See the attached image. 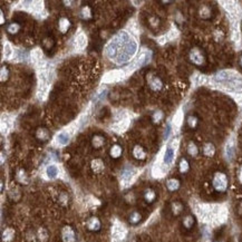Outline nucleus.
<instances>
[{
	"instance_id": "f257e3e1",
	"label": "nucleus",
	"mask_w": 242,
	"mask_h": 242,
	"mask_svg": "<svg viewBox=\"0 0 242 242\" xmlns=\"http://www.w3.org/2000/svg\"><path fill=\"white\" fill-rule=\"evenodd\" d=\"M241 75L238 74L234 70H222L215 75L213 78V83L227 82V80H235V79H241Z\"/></svg>"
},
{
	"instance_id": "f03ea898",
	"label": "nucleus",
	"mask_w": 242,
	"mask_h": 242,
	"mask_svg": "<svg viewBox=\"0 0 242 242\" xmlns=\"http://www.w3.org/2000/svg\"><path fill=\"white\" fill-rule=\"evenodd\" d=\"M18 8H21V9L28 10V11H31L34 14L39 15L44 10V2L42 1H21L19 2Z\"/></svg>"
},
{
	"instance_id": "7ed1b4c3",
	"label": "nucleus",
	"mask_w": 242,
	"mask_h": 242,
	"mask_svg": "<svg viewBox=\"0 0 242 242\" xmlns=\"http://www.w3.org/2000/svg\"><path fill=\"white\" fill-rule=\"evenodd\" d=\"M126 77V74L124 69H116V70H110L104 75L102 79V83H115L122 80L123 78Z\"/></svg>"
},
{
	"instance_id": "20e7f679",
	"label": "nucleus",
	"mask_w": 242,
	"mask_h": 242,
	"mask_svg": "<svg viewBox=\"0 0 242 242\" xmlns=\"http://www.w3.org/2000/svg\"><path fill=\"white\" fill-rule=\"evenodd\" d=\"M112 235H113V242H122L126 237V229L118 222H115L112 229Z\"/></svg>"
},
{
	"instance_id": "39448f33",
	"label": "nucleus",
	"mask_w": 242,
	"mask_h": 242,
	"mask_svg": "<svg viewBox=\"0 0 242 242\" xmlns=\"http://www.w3.org/2000/svg\"><path fill=\"white\" fill-rule=\"evenodd\" d=\"M137 171L134 167H126L123 170L122 172V183H123L124 186H127L128 184L134 181V178L136 176Z\"/></svg>"
},
{
	"instance_id": "423d86ee",
	"label": "nucleus",
	"mask_w": 242,
	"mask_h": 242,
	"mask_svg": "<svg viewBox=\"0 0 242 242\" xmlns=\"http://www.w3.org/2000/svg\"><path fill=\"white\" fill-rule=\"evenodd\" d=\"M175 150L173 146H167L166 150L164 152V155H163V160H162V163L163 165H165L166 167H169L170 165H172L174 161V157H175Z\"/></svg>"
},
{
	"instance_id": "0eeeda50",
	"label": "nucleus",
	"mask_w": 242,
	"mask_h": 242,
	"mask_svg": "<svg viewBox=\"0 0 242 242\" xmlns=\"http://www.w3.org/2000/svg\"><path fill=\"white\" fill-rule=\"evenodd\" d=\"M70 134H69L67 131H63V132L58 133L57 135L55 136V140H54V144L58 145V146H65L69 143V140H70Z\"/></svg>"
},
{
	"instance_id": "6e6552de",
	"label": "nucleus",
	"mask_w": 242,
	"mask_h": 242,
	"mask_svg": "<svg viewBox=\"0 0 242 242\" xmlns=\"http://www.w3.org/2000/svg\"><path fill=\"white\" fill-rule=\"evenodd\" d=\"M227 178L222 173L215 174L214 180H213V185L218 191H224L227 189Z\"/></svg>"
},
{
	"instance_id": "1a4fd4ad",
	"label": "nucleus",
	"mask_w": 242,
	"mask_h": 242,
	"mask_svg": "<svg viewBox=\"0 0 242 242\" xmlns=\"http://www.w3.org/2000/svg\"><path fill=\"white\" fill-rule=\"evenodd\" d=\"M87 46V37L84 32H79L76 39H75V49L76 50H83Z\"/></svg>"
},
{
	"instance_id": "9d476101",
	"label": "nucleus",
	"mask_w": 242,
	"mask_h": 242,
	"mask_svg": "<svg viewBox=\"0 0 242 242\" xmlns=\"http://www.w3.org/2000/svg\"><path fill=\"white\" fill-rule=\"evenodd\" d=\"M12 126V119L8 115L2 114L1 116V133L2 134H7L8 131Z\"/></svg>"
},
{
	"instance_id": "9b49d317",
	"label": "nucleus",
	"mask_w": 242,
	"mask_h": 242,
	"mask_svg": "<svg viewBox=\"0 0 242 242\" xmlns=\"http://www.w3.org/2000/svg\"><path fill=\"white\" fill-rule=\"evenodd\" d=\"M128 126H129V118L125 119V121H122V122H116V123L113 125L112 128H113L116 133H123L127 129Z\"/></svg>"
},
{
	"instance_id": "f8f14e48",
	"label": "nucleus",
	"mask_w": 242,
	"mask_h": 242,
	"mask_svg": "<svg viewBox=\"0 0 242 242\" xmlns=\"http://www.w3.org/2000/svg\"><path fill=\"white\" fill-rule=\"evenodd\" d=\"M190 58H191V60L194 64L197 65H201L203 63V60H204L201 51L199 50V49H192L191 54H190Z\"/></svg>"
},
{
	"instance_id": "ddd939ff",
	"label": "nucleus",
	"mask_w": 242,
	"mask_h": 242,
	"mask_svg": "<svg viewBox=\"0 0 242 242\" xmlns=\"http://www.w3.org/2000/svg\"><path fill=\"white\" fill-rule=\"evenodd\" d=\"M42 51L40 50V49H34V50L31 51V60L34 64H36L37 66L39 64H41L44 60H42Z\"/></svg>"
},
{
	"instance_id": "4468645a",
	"label": "nucleus",
	"mask_w": 242,
	"mask_h": 242,
	"mask_svg": "<svg viewBox=\"0 0 242 242\" xmlns=\"http://www.w3.org/2000/svg\"><path fill=\"white\" fill-rule=\"evenodd\" d=\"M225 155L229 160H232L233 156H234V140L231 138L230 141L227 143V146H225Z\"/></svg>"
},
{
	"instance_id": "2eb2a0df",
	"label": "nucleus",
	"mask_w": 242,
	"mask_h": 242,
	"mask_svg": "<svg viewBox=\"0 0 242 242\" xmlns=\"http://www.w3.org/2000/svg\"><path fill=\"white\" fill-rule=\"evenodd\" d=\"M58 173H59V170H58V167H57V165H55V164L48 165L47 169H46V174H47V176H48L49 178H57Z\"/></svg>"
},
{
	"instance_id": "dca6fc26",
	"label": "nucleus",
	"mask_w": 242,
	"mask_h": 242,
	"mask_svg": "<svg viewBox=\"0 0 242 242\" xmlns=\"http://www.w3.org/2000/svg\"><path fill=\"white\" fill-rule=\"evenodd\" d=\"M63 239H64L65 242H74L75 240V235H74L73 230L69 228V227H66L63 231Z\"/></svg>"
},
{
	"instance_id": "f3484780",
	"label": "nucleus",
	"mask_w": 242,
	"mask_h": 242,
	"mask_svg": "<svg viewBox=\"0 0 242 242\" xmlns=\"http://www.w3.org/2000/svg\"><path fill=\"white\" fill-rule=\"evenodd\" d=\"M182 122H183V113H182V110H180L176 114L174 115V117H173V122H172L173 127L175 128V129H178V128L181 127V125H182Z\"/></svg>"
},
{
	"instance_id": "a211bd4d",
	"label": "nucleus",
	"mask_w": 242,
	"mask_h": 242,
	"mask_svg": "<svg viewBox=\"0 0 242 242\" xmlns=\"http://www.w3.org/2000/svg\"><path fill=\"white\" fill-rule=\"evenodd\" d=\"M192 82H193L194 86H201V85L206 83V77L204 75H201V74H194L193 77H192Z\"/></svg>"
},
{
	"instance_id": "6ab92c4d",
	"label": "nucleus",
	"mask_w": 242,
	"mask_h": 242,
	"mask_svg": "<svg viewBox=\"0 0 242 242\" xmlns=\"http://www.w3.org/2000/svg\"><path fill=\"white\" fill-rule=\"evenodd\" d=\"M14 54L15 51L9 42H6L5 46H4V57H5V59H10L11 57H14Z\"/></svg>"
},
{
	"instance_id": "aec40b11",
	"label": "nucleus",
	"mask_w": 242,
	"mask_h": 242,
	"mask_svg": "<svg viewBox=\"0 0 242 242\" xmlns=\"http://www.w3.org/2000/svg\"><path fill=\"white\" fill-rule=\"evenodd\" d=\"M69 26H70V23H69L68 19L66 18H61L59 20V30L61 32H66L68 30Z\"/></svg>"
},
{
	"instance_id": "412c9836",
	"label": "nucleus",
	"mask_w": 242,
	"mask_h": 242,
	"mask_svg": "<svg viewBox=\"0 0 242 242\" xmlns=\"http://www.w3.org/2000/svg\"><path fill=\"white\" fill-rule=\"evenodd\" d=\"M133 154L136 159H140V160H143L145 157V152L143 151V148L141 146H135L134 151H133Z\"/></svg>"
},
{
	"instance_id": "4be33fe9",
	"label": "nucleus",
	"mask_w": 242,
	"mask_h": 242,
	"mask_svg": "<svg viewBox=\"0 0 242 242\" xmlns=\"http://www.w3.org/2000/svg\"><path fill=\"white\" fill-rule=\"evenodd\" d=\"M91 166H93V169H94L95 172H101L102 170L104 169V164H103V162L101 160L93 161L91 162Z\"/></svg>"
},
{
	"instance_id": "5701e85b",
	"label": "nucleus",
	"mask_w": 242,
	"mask_h": 242,
	"mask_svg": "<svg viewBox=\"0 0 242 242\" xmlns=\"http://www.w3.org/2000/svg\"><path fill=\"white\" fill-rule=\"evenodd\" d=\"M150 85H151V87L153 89L157 91V89H160L161 87H162V82L160 80V78L155 77L150 80Z\"/></svg>"
},
{
	"instance_id": "b1692460",
	"label": "nucleus",
	"mask_w": 242,
	"mask_h": 242,
	"mask_svg": "<svg viewBox=\"0 0 242 242\" xmlns=\"http://www.w3.org/2000/svg\"><path fill=\"white\" fill-rule=\"evenodd\" d=\"M27 57V55H26V53L23 50H15V54H14V60H23L25 58Z\"/></svg>"
},
{
	"instance_id": "393cba45",
	"label": "nucleus",
	"mask_w": 242,
	"mask_h": 242,
	"mask_svg": "<svg viewBox=\"0 0 242 242\" xmlns=\"http://www.w3.org/2000/svg\"><path fill=\"white\" fill-rule=\"evenodd\" d=\"M122 154V148H121V146H118V145H114V146L112 147V150H110V155H112V157H118L119 155Z\"/></svg>"
},
{
	"instance_id": "a878e982",
	"label": "nucleus",
	"mask_w": 242,
	"mask_h": 242,
	"mask_svg": "<svg viewBox=\"0 0 242 242\" xmlns=\"http://www.w3.org/2000/svg\"><path fill=\"white\" fill-rule=\"evenodd\" d=\"M178 185H180V183H178V181L175 180V178H172V180H169V181H167V187H169L170 190H172V191L176 190L178 187Z\"/></svg>"
},
{
	"instance_id": "bb28decb",
	"label": "nucleus",
	"mask_w": 242,
	"mask_h": 242,
	"mask_svg": "<svg viewBox=\"0 0 242 242\" xmlns=\"http://www.w3.org/2000/svg\"><path fill=\"white\" fill-rule=\"evenodd\" d=\"M204 154L205 155H208V156H212L213 154H214V146L212 145V144H206L205 146H204Z\"/></svg>"
},
{
	"instance_id": "cd10ccee",
	"label": "nucleus",
	"mask_w": 242,
	"mask_h": 242,
	"mask_svg": "<svg viewBox=\"0 0 242 242\" xmlns=\"http://www.w3.org/2000/svg\"><path fill=\"white\" fill-rule=\"evenodd\" d=\"M166 36H167V39H169V40H173V39H175V38L178 36V29L173 27L169 32H167V35H166Z\"/></svg>"
},
{
	"instance_id": "c85d7f7f",
	"label": "nucleus",
	"mask_w": 242,
	"mask_h": 242,
	"mask_svg": "<svg viewBox=\"0 0 242 242\" xmlns=\"http://www.w3.org/2000/svg\"><path fill=\"white\" fill-rule=\"evenodd\" d=\"M88 227L91 230H98L99 228V222L97 219H91L89 222H88Z\"/></svg>"
},
{
	"instance_id": "c756f323",
	"label": "nucleus",
	"mask_w": 242,
	"mask_h": 242,
	"mask_svg": "<svg viewBox=\"0 0 242 242\" xmlns=\"http://www.w3.org/2000/svg\"><path fill=\"white\" fill-rule=\"evenodd\" d=\"M93 144L95 147H101L104 144V138L102 136H95L93 138Z\"/></svg>"
},
{
	"instance_id": "7c9ffc66",
	"label": "nucleus",
	"mask_w": 242,
	"mask_h": 242,
	"mask_svg": "<svg viewBox=\"0 0 242 242\" xmlns=\"http://www.w3.org/2000/svg\"><path fill=\"white\" fill-rule=\"evenodd\" d=\"M12 235H14V231H12L11 229H8V230H6L5 233H4V240H5V241H9V240H11Z\"/></svg>"
},
{
	"instance_id": "2f4dec72",
	"label": "nucleus",
	"mask_w": 242,
	"mask_h": 242,
	"mask_svg": "<svg viewBox=\"0 0 242 242\" xmlns=\"http://www.w3.org/2000/svg\"><path fill=\"white\" fill-rule=\"evenodd\" d=\"M187 151H189V153H190L191 155H197V146H195V144H193V143H190V144H189Z\"/></svg>"
},
{
	"instance_id": "473e14b6",
	"label": "nucleus",
	"mask_w": 242,
	"mask_h": 242,
	"mask_svg": "<svg viewBox=\"0 0 242 242\" xmlns=\"http://www.w3.org/2000/svg\"><path fill=\"white\" fill-rule=\"evenodd\" d=\"M82 17L84 19H88L91 18V9L88 7H84L82 10Z\"/></svg>"
},
{
	"instance_id": "72a5a7b5",
	"label": "nucleus",
	"mask_w": 242,
	"mask_h": 242,
	"mask_svg": "<svg viewBox=\"0 0 242 242\" xmlns=\"http://www.w3.org/2000/svg\"><path fill=\"white\" fill-rule=\"evenodd\" d=\"M18 30H19V26L17 23H11L9 27H8V31H9L10 34H16Z\"/></svg>"
},
{
	"instance_id": "f704fd0d",
	"label": "nucleus",
	"mask_w": 242,
	"mask_h": 242,
	"mask_svg": "<svg viewBox=\"0 0 242 242\" xmlns=\"http://www.w3.org/2000/svg\"><path fill=\"white\" fill-rule=\"evenodd\" d=\"M180 169H181V172H186L189 169V163L186 162V160H182L180 164Z\"/></svg>"
},
{
	"instance_id": "c9c22d12",
	"label": "nucleus",
	"mask_w": 242,
	"mask_h": 242,
	"mask_svg": "<svg viewBox=\"0 0 242 242\" xmlns=\"http://www.w3.org/2000/svg\"><path fill=\"white\" fill-rule=\"evenodd\" d=\"M37 135H38V137H39V138H41V140H46V138L48 137L47 131H45V129H39V131H38V133H37Z\"/></svg>"
},
{
	"instance_id": "e433bc0d",
	"label": "nucleus",
	"mask_w": 242,
	"mask_h": 242,
	"mask_svg": "<svg viewBox=\"0 0 242 242\" xmlns=\"http://www.w3.org/2000/svg\"><path fill=\"white\" fill-rule=\"evenodd\" d=\"M192 223H193V220H192L191 216L185 218V220H184V225H185L186 228H190V227L192 225Z\"/></svg>"
},
{
	"instance_id": "4c0bfd02",
	"label": "nucleus",
	"mask_w": 242,
	"mask_h": 242,
	"mask_svg": "<svg viewBox=\"0 0 242 242\" xmlns=\"http://www.w3.org/2000/svg\"><path fill=\"white\" fill-rule=\"evenodd\" d=\"M7 76H8V72H7L6 67H2V68H1V82H4L6 78H7Z\"/></svg>"
},
{
	"instance_id": "58836bf2",
	"label": "nucleus",
	"mask_w": 242,
	"mask_h": 242,
	"mask_svg": "<svg viewBox=\"0 0 242 242\" xmlns=\"http://www.w3.org/2000/svg\"><path fill=\"white\" fill-rule=\"evenodd\" d=\"M154 197H155V194H154V192L153 191H147L146 192V200L147 201H152L153 199H154Z\"/></svg>"
},
{
	"instance_id": "ea45409f",
	"label": "nucleus",
	"mask_w": 242,
	"mask_h": 242,
	"mask_svg": "<svg viewBox=\"0 0 242 242\" xmlns=\"http://www.w3.org/2000/svg\"><path fill=\"white\" fill-rule=\"evenodd\" d=\"M128 28H131V30H132V31H134L135 34H138V32H137V29H136V23H135V21H134V20H132V21L129 23Z\"/></svg>"
},
{
	"instance_id": "a19ab883",
	"label": "nucleus",
	"mask_w": 242,
	"mask_h": 242,
	"mask_svg": "<svg viewBox=\"0 0 242 242\" xmlns=\"http://www.w3.org/2000/svg\"><path fill=\"white\" fill-rule=\"evenodd\" d=\"M157 41H159V44L163 45V44H165L166 41H169V39H167V36H166V35H164V36L159 37V38H157Z\"/></svg>"
},
{
	"instance_id": "79ce46f5",
	"label": "nucleus",
	"mask_w": 242,
	"mask_h": 242,
	"mask_svg": "<svg viewBox=\"0 0 242 242\" xmlns=\"http://www.w3.org/2000/svg\"><path fill=\"white\" fill-rule=\"evenodd\" d=\"M162 117H163V114H162L161 112H156L155 114H154V116H153V118H154L155 122H160L161 119H162Z\"/></svg>"
},
{
	"instance_id": "37998d69",
	"label": "nucleus",
	"mask_w": 242,
	"mask_h": 242,
	"mask_svg": "<svg viewBox=\"0 0 242 242\" xmlns=\"http://www.w3.org/2000/svg\"><path fill=\"white\" fill-rule=\"evenodd\" d=\"M189 124H190V126H192V127H194L195 125H197V118L195 117H193V116H191V117H189Z\"/></svg>"
},
{
	"instance_id": "c03bdc74",
	"label": "nucleus",
	"mask_w": 242,
	"mask_h": 242,
	"mask_svg": "<svg viewBox=\"0 0 242 242\" xmlns=\"http://www.w3.org/2000/svg\"><path fill=\"white\" fill-rule=\"evenodd\" d=\"M233 97H234V99H235V102H237L239 105H242V95L235 94V95H233Z\"/></svg>"
},
{
	"instance_id": "a18cd8bd",
	"label": "nucleus",
	"mask_w": 242,
	"mask_h": 242,
	"mask_svg": "<svg viewBox=\"0 0 242 242\" xmlns=\"http://www.w3.org/2000/svg\"><path fill=\"white\" fill-rule=\"evenodd\" d=\"M209 14H210V11H209V9L206 8V7H203L201 9V16L202 17H208L209 16Z\"/></svg>"
},
{
	"instance_id": "49530a36",
	"label": "nucleus",
	"mask_w": 242,
	"mask_h": 242,
	"mask_svg": "<svg viewBox=\"0 0 242 242\" xmlns=\"http://www.w3.org/2000/svg\"><path fill=\"white\" fill-rule=\"evenodd\" d=\"M140 218H141V216H140L138 213H133V215L131 216V220H132L133 222H137V221L140 220Z\"/></svg>"
},
{
	"instance_id": "de8ad7c7",
	"label": "nucleus",
	"mask_w": 242,
	"mask_h": 242,
	"mask_svg": "<svg viewBox=\"0 0 242 242\" xmlns=\"http://www.w3.org/2000/svg\"><path fill=\"white\" fill-rule=\"evenodd\" d=\"M171 134V125H167V127L165 129V138H167Z\"/></svg>"
},
{
	"instance_id": "09e8293b",
	"label": "nucleus",
	"mask_w": 242,
	"mask_h": 242,
	"mask_svg": "<svg viewBox=\"0 0 242 242\" xmlns=\"http://www.w3.org/2000/svg\"><path fill=\"white\" fill-rule=\"evenodd\" d=\"M132 4H134V5H142L143 1H132Z\"/></svg>"
},
{
	"instance_id": "8fccbe9b",
	"label": "nucleus",
	"mask_w": 242,
	"mask_h": 242,
	"mask_svg": "<svg viewBox=\"0 0 242 242\" xmlns=\"http://www.w3.org/2000/svg\"><path fill=\"white\" fill-rule=\"evenodd\" d=\"M1 23H4V14H2V11H1Z\"/></svg>"
},
{
	"instance_id": "3c124183",
	"label": "nucleus",
	"mask_w": 242,
	"mask_h": 242,
	"mask_svg": "<svg viewBox=\"0 0 242 242\" xmlns=\"http://www.w3.org/2000/svg\"><path fill=\"white\" fill-rule=\"evenodd\" d=\"M240 180H241V182H242V169H241V175H240Z\"/></svg>"
},
{
	"instance_id": "603ef678",
	"label": "nucleus",
	"mask_w": 242,
	"mask_h": 242,
	"mask_svg": "<svg viewBox=\"0 0 242 242\" xmlns=\"http://www.w3.org/2000/svg\"><path fill=\"white\" fill-rule=\"evenodd\" d=\"M241 65H242V59H241Z\"/></svg>"
}]
</instances>
